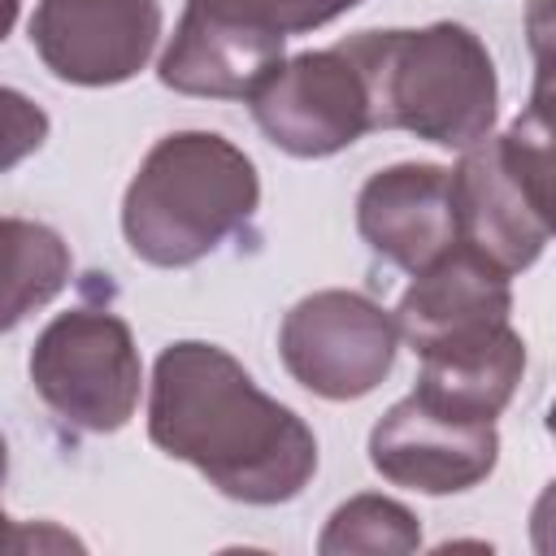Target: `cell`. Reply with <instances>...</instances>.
Returning <instances> with one entry per match:
<instances>
[{"instance_id": "obj_1", "label": "cell", "mask_w": 556, "mask_h": 556, "mask_svg": "<svg viewBox=\"0 0 556 556\" xmlns=\"http://www.w3.org/2000/svg\"><path fill=\"white\" fill-rule=\"evenodd\" d=\"M148 439L239 504H287L317 473L308 421L265 395L217 343L178 339L152 365Z\"/></svg>"}, {"instance_id": "obj_2", "label": "cell", "mask_w": 556, "mask_h": 556, "mask_svg": "<svg viewBox=\"0 0 556 556\" xmlns=\"http://www.w3.org/2000/svg\"><path fill=\"white\" fill-rule=\"evenodd\" d=\"M261 208L252 156L217 130H174L148 148L126 195L122 235L156 269H187L239 235Z\"/></svg>"}, {"instance_id": "obj_3", "label": "cell", "mask_w": 556, "mask_h": 556, "mask_svg": "<svg viewBox=\"0 0 556 556\" xmlns=\"http://www.w3.org/2000/svg\"><path fill=\"white\" fill-rule=\"evenodd\" d=\"M361 65L374 100V130H408L426 143L469 152L491 139L500 78L486 43L460 22L417 30H361L339 39Z\"/></svg>"}, {"instance_id": "obj_4", "label": "cell", "mask_w": 556, "mask_h": 556, "mask_svg": "<svg viewBox=\"0 0 556 556\" xmlns=\"http://www.w3.org/2000/svg\"><path fill=\"white\" fill-rule=\"evenodd\" d=\"M30 382L65 426L83 434L122 430L143 391V361L126 317L100 304L56 313L35 334Z\"/></svg>"}, {"instance_id": "obj_5", "label": "cell", "mask_w": 556, "mask_h": 556, "mask_svg": "<svg viewBox=\"0 0 556 556\" xmlns=\"http://www.w3.org/2000/svg\"><path fill=\"white\" fill-rule=\"evenodd\" d=\"M400 326L378 300L361 291H313L278 326V356L287 374L321 400H361L395 365Z\"/></svg>"}, {"instance_id": "obj_6", "label": "cell", "mask_w": 556, "mask_h": 556, "mask_svg": "<svg viewBox=\"0 0 556 556\" xmlns=\"http://www.w3.org/2000/svg\"><path fill=\"white\" fill-rule=\"evenodd\" d=\"M248 104L261 135L300 161L334 156L374 130L369 83L339 43L287 56Z\"/></svg>"}, {"instance_id": "obj_7", "label": "cell", "mask_w": 556, "mask_h": 556, "mask_svg": "<svg viewBox=\"0 0 556 556\" xmlns=\"http://www.w3.org/2000/svg\"><path fill=\"white\" fill-rule=\"evenodd\" d=\"M500 460L495 421L456 417L426 404L417 391L395 400L369 430V465L391 482L421 495H456L491 478Z\"/></svg>"}, {"instance_id": "obj_8", "label": "cell", "mask_w": 556, "mask_h": 556, "mask_svg": "<svg viewBox=\"0 0 556 556\" xmlns=\"http://www.w3.org/2000/svg\"><path fill=\"white\" fill-rule=\"evenodd\" d=\"M30 43L61 83L117 87L152 61L161 0H39Z\"/></svg>"}, {"instance_id": "obj_9", "label": "cell", "mask_w": 556, "mask_h": 556, "mask_svg": "<svg viewBox=\"0 0 556 556\" xmlns=\"http://www.w3.org/2000/svg\"><path fill=\"white\" fill-rule=\"evenodd\" d=\"M287 35L222 0H187L156 78L178 96L252 100L256 87L287 61Z\"/></svg>"}, {"instance_id": "obj_10", "label": "cell", "mask_w": 556, "mask_h": 556, "mask_svg": "<svg viewBox=\"0 0 556 556\" xmlns=\"http://www.w3.org/2000/svg\"><path fill=\"white\" fill-rule=\"evenodd\" d=\"M356 230L374 256L421 274L456 248L452 169L430 161H400L369 174L356 195Z\"/></svg>"}, {"instance_id": "obj_11", "label": "cell", "mask_w": 556, "mask_h": 556, "mask_svg": "<svg viewBox=\"0 0 556 556\" xmlns=\"http://www.w3.org/2000/svg\"><path fill=\"white\" fill-rule=\"evenodd\" d=\"M452 195H456V243L473 248L508 278L530 269L543 243L552 239L543 217L513 182L500 156V139H482L460 156V165L452 169Z\"/></svg>"}, {"instance_id": "obj_12", "label": "cell", "mask_w": 556, "mask_h": 556, "mask_svg": "<svg viewBox=\"0 0 556 556\" xmlns=\"http://www.w3.org/2000/svg\"><path fill=\"white\" fill-rule=\"evenodd\" d=\"M508 313H513L508 274L486 256H478L473 248L456 243L434 265L413 274L408 291L395 304V326H400V339H408V348L421 352L430 343H443L482 326H500L508 321Z\"/></svg>"}, {"instance_id": "obj_13", "label": "cell", "mask_w": 556, "mask_h": 556, "mask_svg": "<svg viewBox=\"0 0 556 556\" xmlns=\"http://www.w3.org/2000/svg\"><path fill=\"white\" fill-rule=\"evenodd\" d=\"M417 356H421V374L413 391L426 404L473 421H495L526 374V343L513 330V321L430 343Z\"/></svg>"}, {"instance_id": "obj_14", "label": "cell", "mask_w": 556, "mask_h": 556, "mask_svg": "<svg viewBox=\"0 0 556 556\" xmlns=\"http://www.w3.org/2000/svg\"><path fill=\"white\" fill-rule=\"evenodd\" d=\"M500 156L530 208L556 235V91H530V104L500 135Z\"/></svg>"}, {"instance_id": "obj_15", "label": "cell", "mask_w": 556, "mask_h": 556, "mask_svg": "<svg viewBox=\"0 0 556 556\" xmlns=\"http://www.w3.org/2000/svg\"><path fill=\"white\" fill-rule=\"evenodd\" d=\"M4 239H9L4 330H13L26 313L48 304L70 282V248L52 226L26 217H4Z\"/></svg>"}, {"instance_id": "obj_16", "label": "cell", "mask_w": 556, "mask_h": 556, "mask_svg": "<svg viewBox=\"0 0 556 556\" xmlns=\"http://www.w3.org/2000/svg\"><path fill=\"white\" fill-rule=\"evenodd\" d=\"M421 547V521L413 508H404L391 495H352L339 504L317 539L321 556H352V552H417Z\"/></svg>"}, {"instance_id": "obj_17", "label": "cell", "mask_w": 556, "mask_h": 556, "mask_svg": "<svg viewBox=\"0 0 556 556\" xmlns=\"http://www.w3.org/2000/svg\"><path fill=\"white\" fill-rule=\"evenodd\" d=\"M222 4L243 9L248 17L282 30V35H304V30H317L334 17H343L361 0H222Z\"/></svg>"}, {"instance_id": "obj_18", "label": "cell", "mask_w": 556, "mask_h": 556, "mask_svg": "<svg viewBox=\"0 0 556 556\" xmlns=\"http://www.w3.org/2000/svg\"><path fill=\"white\" fill-rule=\"evenodd\" d=\"M526 43L534 56V91H556V0H526Z\"/></svg>"}, {"instance_id": "obj_19", "label": "cell", "mask_w": 556, "mask_h": 556, "mask_svg": "<svg viewBox=\"0 0 556 556\" xmlns=\"http://www.w3.org/2000/svg\"><path fill=\"white\" fill-rule=\"evenodd\" d=\"M530 547L539 556H556V478L539 491L530 508Z\"/></svg>"}, {"instance_id": "obj_20", "label": "cell", "mask_w": 556, "mask_h": 556, "mask_svg": "<svg viewBox=\"0 0 556 556\" xmlns=\"http://www.w3.org/2000/svg\"><path fill=\"white\" fill-rule=\"evenodd\" d=\"M547 434L556 439V400H552V408H547Z\"/></svg>"}]
</instances>
